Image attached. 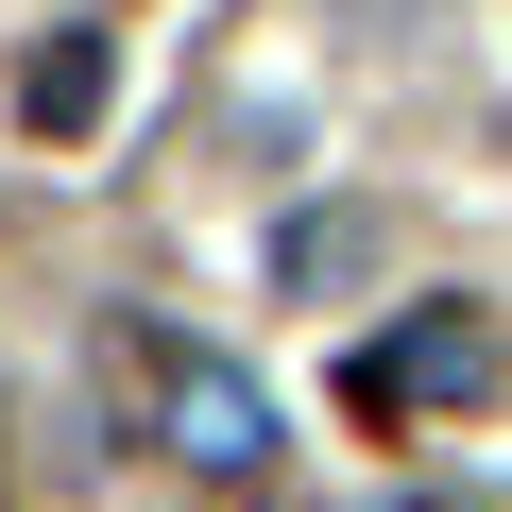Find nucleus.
I'll list each match as a JSON object with an SVG mask.
<instances>
[{
  "label": "nucleus",
  "instance_id": "nucleus-2",
  "mask_svg": "<svg viewBox=\"0 0 512 512\" xmlns=\"http://www.w3.org/2000/svg\"><path fill=\"white\" fill-rule=\"evenodd\" d=\"M137 376H154V444L188 478H256L274 461V393H256L222 342H137Z\"/></svg>",
  "mask_w": 512,
  "mask_h": 512
},
{
  "label": "nucleus",
  "instance_id": "nucleus-5",
  "mask_svg": "<svg viewBox=\"0 0 512 512\" xmlns=\"http://www.w3.org/2000/svg\"><path fill=\"white\" fill-rule=\"evenodd\" d=\"M393 512H478V495H393Z\"/></svg>",
  "mask_w": 512,
  "mask_h": 512
},
{
  "label": "nucleus",
  "instance_id": "nucleus-4",
  "mask_svg": "<svg viewBox=\"0 0 512 512\" xmlns=\"http://www.w3.org/2000/svg\"><path fill=\"white\" fill-rule=\"evenodd\" d=\"M359 256H376V222H359V205H308V222L274 239V274H291V291H342Z\"/></svg>",
  "mask_w": 512,
  "mask_h": 512
},
{
  "label": "nucleus",
  "instance_id": "nucleus-1",
  "mask_svg": "<svg viewBox=\"0 0 512 512\" xmlns=\"http://www.w3.org/2000/svg\"><path fill=\"white\" fill-rule=\"evenodd\" d=\"M495 376H512V325H495L478 291H427V308H393V325L342 359L359 427H444V410H478Z\"/></svg>",
  "mask_w": 512,
  "mask_h": 512
},
{
  "label": "nucleus",
  "instance_id": "nucleus-3",
  "mask_svg": "<svg viewBox=\"0 0 512 512\" xmlns=\"http://www.w3.org/2000/svg\"><path fill=\"white\" fill-rule=\"evenodd\" d=\"M103 69H120L103 35H52V52L18 69V120H35V137H86V120H103Z\"/></svg>",
  "mask_w": 512,
  "mask_h": 512
},
{
  "label": "nucleus",
  "instance_id": "nucleus-6",
  "mask_svg": "<svg viewBox=\"0 0 512 512\" xmlns=\"http://www.w3.org/2000/svg\"><path fill=\"white\" fill-rule=\"evenodd\" d=\"M205 512H256V495H239V478H222V495H205Z\"/></svg>",
  "mask_w": 512,
  "mask_h": 512
}]
</instances>
